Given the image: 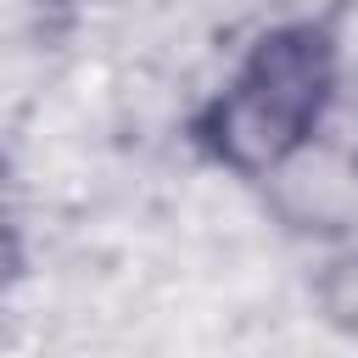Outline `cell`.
Returning <instances> with one entry per match:
<instances>
[{"instance_id": "6da1fadb", "label": "cell", "mask_w": 358, "mask_h": 358, "mask_svg": "<svg viewBox=\"0 0 358 358\" xmlns=\"http://www.w3.org/2000/svg\"><path fill=\"white\" fill-rule=\"evenodd\" d=\"M336 95V34L324 17H296L268 28L224 90L196 112V145L241 173L263 179L280 173L324 123Z\"/></svg>"}, {"instance_id": "7a4b0ae2", "label": "cell", "mask_w": 358, "mask_h": 358, "mask_svg": "<svg viewBox=\"0 0 358 358\" xmlns=\"http://www.w3.org/2000/svg\"><path fill=\"white\" fill-rule=\"evenodd\" d=\"M22 263V241H17V207H11V173L0 162V285L17 274Z\"/></svg>"}]
</instances>
